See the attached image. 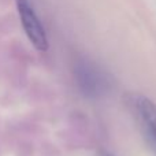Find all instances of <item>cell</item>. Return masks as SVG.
<instances>
[{
    "mask_svg": "<svg viewBox=\"0 0 156 156\" xmlns=\"http://www.w3.org/2000/svg\"><path fill=\"white\" fill-rule=\"evenodd\" d=\"M16 5H18L22 26H23V30L27 38L30 40V43L38 51H47L48 49V38H47L45 30H44L37 14L34 12L33 5L29 3V0H16Z\"/></svg>",
    "mask_w": 156,
    "mask_h": 156,
    "instance_id": "6da1fadb",
    "label": "cell"
},
{
    "mask_svg": "<svg viewBox=\"0 0 156 156\" xmlns=\"http://www.w3.org/2000/svg\"><path fill=\"white\" fill-rule=\"evenodd\" d=\"M134 108L144 136L156 151V105L147 97L138 96L134 100Z\"/></svg>",
    "mask_w": 156,
    "mask_h": 156,
    "instance_id": "7a4b0ae2",
    "label": "cell"
}]
</instances>
